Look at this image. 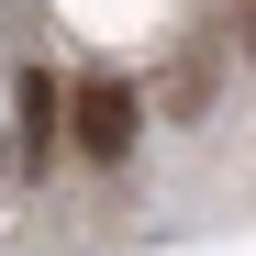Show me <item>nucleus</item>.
Segmentation results:
<instances>
[{
	"label": "nucleus",
	"instance_id": "f257e3e1",
	"mask_svg": "<svg viewBox=\"0 0 256 256\" xmlns=\"http://www.w3.org/2000/svg\"><path fill=\"white\" fill-rule=\"evenodd\" d=\"M134 122H145V100L122 90V78H78V100H67V134H78V156H134Z\"/></svg>",
	"mask_w": 256,
	"mask_h": 256
},
{
	"label": "nucleus",
	"instance_id": "f03ea898",
	"mask_svg": "<svg viewBox=\"0 0 256 256\" xmlns=\"http://www.w3.org/2000/svg\"><path fill=\"white\" fill-rule=\"evenodd\" d=\"M45 156H56V78L34 67L22 78V167H45Z\"/></svg>",
	"mask_w": 256,
	"mask_h": 256
},
{
	"label": "nucleus",
	"instance_id": "7ed1b4c3",
	"mask_svg": "<svg viewBox=\"0 0 256 256\" xmlns=\"http://www.w3.org/2000/svg\"><path fill=\"white\" fill-rule=\"evenodd\" d=\"M245 67H256V0H245Z\"/></svg>",
	"mask_w": 256,
	"mask_h": 256
}]
</instances>
